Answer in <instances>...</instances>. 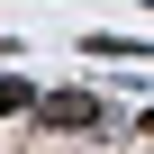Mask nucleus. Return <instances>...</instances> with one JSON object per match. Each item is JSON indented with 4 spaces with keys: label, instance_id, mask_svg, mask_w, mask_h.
<instances>
[{
    "label": "nucleus",
    "instance_id": "nucleus-1",
    "mask_svg": "<svg viewBox=\"0 0 154 154\" xmlns=\"http://www.w3.org/2000/svg\"><path fill=\"white\" fill-rule=\"evenodd\" d=\"M36 118H45V127H100V109H91L82 91H54V100H36Z\"/></svg>",
    "mask_w": 154,
    "mask_h": 154
},
{
    "label": "nucleus",
    "instance_id": "nucleus-2",
    "mask_svg": "<svg viewBox=\"0 0 154 154\" xmlns=\"http://www.w3.org/2000/svg\"><path fill=\"white\" fill-rule=\"evenodd\" d=\"M9 109H27V82H0V118H9Z\"/></svg>",
    "mask_w": 154,
    "mask_h": 154
}]
</instances>
